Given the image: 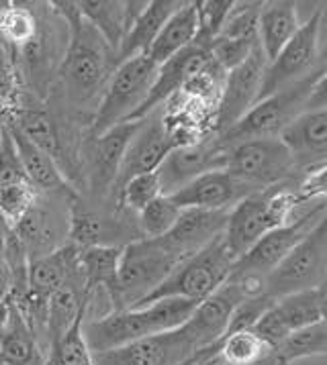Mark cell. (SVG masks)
<instances>
[{"label":"cell","instance_id":"7bdbcfd3","mask_svg":"<svg viewBox=\"0 0 327 365\" xmlns=\"http://www.w3.org/2000/svg\"><path fill=\"white\" fill-rule=\"evenodd\" d=\"M274 302H276V300L266 292L252 296V298H246V300L233 310L231 321H229V327H227V335H229V333H238V331H252L253 324L262 319V314H264Z\"/></svg>","mask_w":327,"mask_h":365},{"label":"cell","instance_id":"e575fe53","mask_svg":"<svg viewBox=\"0 0 327 365\" xmlns=\"http://www.w3.org/2000/svg\"><path fill=\"white\" fill-rule=\"evenodd\" d=\"M25 92L15 56L0 43V120L4 125L15 123L23 108Z\"/></svg>","mask_w":327,"mask_h":365},{"label":"cell","instance_id":"c3c4849f","mask_svg":"<svg viewBox=\"0 0 327 365\" xmlns=\"http://www.w3.org/2000/svg\"><path fill=\"white\" fill-rule=\"evenodd\" d=\"M319 310H321V321L327 322V286H319Z\"/></svg>","mask_w":327,"mask_h":365},{"label":"cell","instance_id":"484cf974","mask_svg":"<svg viewBox=\"0 0 327 365\" xmlns=\"http://www.w3.org/2000/svg\"><path fill=\"white\" fill-rule=\"evenodd\" d=\"M182 0H151L148 2L146 11L135 19L127 37L123 39L119 51H117V66L125 59L135 56H146L151 43L160 35V31L166 25V21L174 15L182 6Z\"/></svg>","mask_w":327,"mask_h":365},{"label":"cell","instance_id":"60d3db41","mask_svg":"<svg viewBox=\"0 0 327 365\" xmlns=\"http://www.w3.org/2000/svg\"><path fill=\"white\" fill-rule=\"evenodd\" d=\"M178 206L172 202L170 196H158L137 215V229L141 239H160L172 231L180 217Z\"/></svg>","mask_w":327,"mask_h":365},{"label":"cell","instance_id":"d4e9b609","mask_svg":"<svg viewBox=\"0 0 327 365\" xmlns=\"http://www.w3.org/2000/svg\"><path fill=\"white\" fill-rule=\"evenodd\" d=\"M89 298L90 296L84 288V279L80 276V269L61 286L58 292L49 296L47 321H45V349L49 351V347L74 324L76 319L86 312Z\"/></svg>","mask_w":327,"mask_h":365},{"label":"cell","instance_id":"44dd1931","mask_svg":"<svg viewBox=\"0 0 327 365\" xmlns=\"http://www.w3.org/2000/svg\"><path fill=\"white\" fill-rule=\"evenodd\" d=\"M256 188L238 180L225 170H215L198 175L191 184L178 192L170 194L172 202L184 208H201V210H231L243 198L256 194Z\"/></svg>","mask_w":327,"mask_h":365},{"label":"cell","instance_id":"7dc6e473","mask_svg":"<svg viewBox=\"0 0 327 365\" xmlns=\"http://www.w3.org/2000/svg\"><path fill=\"white\" fill-rule=\"evenodd\" d=\"M9 319H11V302L9 300H2L0 302V333L9 324Z\"/></svg>","mask_w":327,"mask_h":365},{"label":"cell","instance_id":"d590c367","mask_svg":"<svg viewBox=\"0 0 327 365\" xmlns=\"http://www.w3.org/2000/svg\"><path fill=\"white\" fill-rule=\"evenodd\" d=\"M270 347L253 331L225 335L217 345V357L223 365H258L270 355Z\"/></svg>","mask_w":327,"mask_h":365},{"label":"cell","instance_id":"7402d4cb","mask_svg":"<svg viewBox=\"0 0 327 365\" xmlns=\"http://www.w3.org/2000/svg\"><path fill=\"white\" fill-rule=\"evenodd\" d=\"M281 139L288 147L297 172L307 175L327 165V108L303 113L281 133Z\"/></svg>","mask_w":327,"mask_h":365},{"label":"cell","instance_id":"f35d334b","mask_svg":"<svg viewBox=\"0 0 327 365\" xmlns=\"http://www.w3.org/2000/svg\"><path fill=\"white\" fill-rule=\"evenodd\" d=\"M158 196H162V186L158 172L135 175L127 180L119 190L115 192L113 202L117 210H127L131 215H139L149 202H154Z\"/></svg>","mask_w":327,"mask_h":365},{"label":"cell","instance_id":"7a4b0ae2","mask_svg":"<svg viewBox=\"0 0 327 365\" xmlns=\"http://www.w3.org/2000/svg\"><path fill=\"white\" fill-rule=\"evenodd\" d=\"M198 302L188 298H162L144 307L113 310L96 319H84L82 331L92 353L117 349L134 341L176 331L193 317Z\"/></svg>","mask_w":327,"mask_h":365},{"label":"cell","instance_id":"5b68a950","mask_svg":"<svg viewBox=\"0 0 327 365\" xmlns=\"http://www.w3.org/2000/svg\"><path fill=\"white\" fill-rule=\"evenodd\" d=\"M321 70L309 73L307 78L293 82L283 90H278L266 98H262L260 103L253 104L231 129L217 135L219 143L223 147H231L236 143H241V141L281 137V133L295 118L305 113V104L309 101L313 84H315Z\"/></svg>","mask_w":327,"mask_h":365},{"label":"cell","instance_id":"e0dca14e","mask_svg":"<svg viewBox=\"0 0 327 365\" xmlns=\"http://www.w3.org/2000/svg\"><path fill=\"white\" fill-rule=\"evenodd\" d=\"M227 160V149H225L217 135H208L205 139L191 143V145H180L168 153V158L158 168V178L162 186L164 196H170L186 184H191L198 175L225 170Z\"/></svg>","mask_w":327,"mask_h":365},{"label":"cell","instance_id":"30bf717a","mask_svg":"<svg viewBox=\"0 0 327 365\" xmlns=\"http://www.w3.org/2000/svg\"><path fill=\"white\" fill-rule=\"evenodd\" d=\"M326 212L327 200H321L297 220H291L288 225L264 235L248 253H243L233 263L231 276H256L266 279L288 257V253L311 233L313 227L323 219Z\"/></svg>","mask_w":327,"mask_h":365},{"label":"cell","instance_id":"1f68e13d","mask_svg":"<svg viewBox=\"0 0 327 365\" xmlns=\"http://www.w3.org/2000/svg\"><path fill=\"white\" fill-rule=\"evenodd\" d=\"M123 247L78 249V269L89 296L96 290L111 294L117 286Z\"/></svg>","mask_w":327,"mask_h":365},{"label":"cell","instance_id":"681fc988","mask_svg":"<svg viewBox=\"0 0 327 365\" xmlns=\"http://www.w3.org/2000/svg\"><path fill=\"white\" fill-rule=\"evenodd\" d=\"M4 135H6V127H4V123L0 120V143H2V139H4Z\"/></svg>","mask_w":327,"mask_h":365},{"label":"cell","instance_id":"f546056e","mask_svg":"<svg viewBox=\"0 0 327 365\" xmlns=\"http://www.w3.org/2000/svg\"><path fill=\"white\" fill-rule=\"evenodd\" d=\"M76 9L80 16L94 27L103 41L117 56L121 43L129 31L127 21V2L119 0H78Z\"/></svg>","mask_w":327,"mask_h":365},{"label":"cell","instance_id":"5bb4252c","mask_svg":"<svg viewBox=\"0 0 327 365\" xmlns=\"http://www.w3.org/2000/svg\"><path fill=\"white\" fill-rule=\"evenodd\" d=\"M196 343L182 324L176 331L146 336L117 349L92 353L94 365H184L198 353Z\"/></svg>","mask_w":327,"mask_h":365},{"label":"cell","instance_id":"ac0fdd59","mask_svg":"<svg viewBox=\"0 0 327 365\" xmlns=\"http://www.w3.org/2000/svg\"><path fill=\"white\" fill-rule=\"evenodd\" d=\"M176 147L178 145H176L174 137L168 133L166 125H164L162 108H156L151 115L141 118V127L134 137V141L127 147V153L121 163L119 178L111 192V200H113L115 192L119 190L127 180H131L135 175L158 172V168L168 158V153Z\"/></svg>","mask_w":327,"mask_h":365},{"label":"cell","instance_id":"d6986e66","mask_svg":"<svg viewBox=\"0 0 327 365\" xmlns=\"http://www.w3.org/2000/svg\"><path fill=\"white\" fill-rule=\"evenodd\" d=\"M250 298L236 279H227L219 290L211 294L194 308L193 317L184 324L198 349L217 345L225 335L233 310Z\"/></svg>","mask_w":327,"mask_h":365},{"label":"cell","instance_id":"2e32d148","mask_svg":"<svg viewBox=\"0 0 327 365\" xmlns=\"http://www.w3.org/2000/svg\"><path fill=\"white\" fill-rule=\"evenodd\" d=\"M266 68L268 59L258 45L250 53V58L227 72L215 113V135L231 129L260 101Z\"/></svg>","mask_w":327,"mask_h":365},{"label":"cell","instance_id":"f6af8a7d","mask_svg":"<svg viewBox=\"0 0 327 365\" xmlns=\"http://www.w3.org/2000/svg\"><path fill=\"white\" fill-rule=\"evenodd\" d=\"M323 108H327V66L321 70L313 84L309 101L305 104V113L307 110H323Z\"/></svg>","mask_w":327,"mask_h":365},{"label":"cell","instance_id":"9a60e30c","mask_svg":"<svg viewBox=\"0 0 327 365\" xmlns=\"http://www.w3.org/2000/svg\"><path fill=\"white\" fill-rule=\"evenodd\" d=\"M141 127V120H125L103 135L86 139V175L92 198L111 200V192L119 178L127 147Z\"/></svg>","mask_w":327,"mask_h":365},{"label":"cell","instance_id":"4dcf8cb0","mask_svg":"<svg viewBox=\"0 0 327 365\" xmlns=\"http://www.w3.org/2000/svg\"><path fill=\"white\" fill-rule=\"evenodd\" d=\"M45 351L27 321L11 304V319L0 333V365H44Z\"/></svg>","mask_w":327,"mask_h":365},{"label":"cell","instance_id":"52a82bcc","mask_svg":"<svg viewBox=\"0 0 327 365\" xmlns=\"http://www.w3.org/2000/svg\"><path fill=\"white\" fill-rule=\"evenodd\" d=\"M233 263L236 257L229 253L221 235L213 243H208L207 247L194 253L193 257L178 263L176 269L139 307L162 298H188L194 302H203L229 279Z\"/></svg>","mask_w":327,"mask_h":365},{"label":"cell","instance_id":"83f0119b","mask_svg":"<svg viewBox=\"0 0 327 365\" xmlns=\"http://www.w3.org/2000/svg\"><path fill=\"white\" fill-rule=\"evenodd\" d=\"M298 21L297 4L293 2H264L258 19V43L264 51L268 63L276 58L295 35Z\"/></svg>","mask_w":327,"mask_h":365},{"label":"cell","instance_id":"836d02e7","mask_svg":"<svg viewBox=\"0 0 327 365\" xmlns=\"http://www.w3.org/2000/svg\"><path fill=\"white\" fill-rule=\"evenodd\" d=\"M327 355V322L319 321L305 327L270 351L264 365H291L298 359Z\"/></svg>","mask_w":327,"mask_h":365},{"label":"cell","instance_id":"277c9868","mask_svg":"<svg viewBox=\"0 0 327 365\" xmlns=\"http://www.w3.org/2000/svg\"><path fill=\"white\" fill-rule=\"evenodd\" d=\"M178 265L158 239H137L121 253L117 286L109 294L111 310L139 307Z\"/></svg>","mask_w":327,"mask_h":365},{"label":"cell","instance_id":"ffe728a7","mask_svg":"<svg viewBox=\"0 0 327 365\" xmlns=\"http://www.w3.org/2000/svg\"><path fill=\"white\" fill-rule=\"evenodd\" d=\"M229 219V210H201V208H184L180 212L176 225L170 233L160 237L162 247L174 255L178 263L193 257L208 243L225 233Z\"/></svg>","mask_w":327,"mask_h":365},{"label":"cell","instance_id":"b9f144b4","mask_svg":"<svg viewBox=\"0 0 327 365\" xmlns=\"http://www.w3.org/2000/svg\"><path fill=\"white\" fill-rule=\"evenodd\" d=\"M39 192L31 186L29 182H19L0 188V219L13 229L19 220L31 210V206L37 202Z\"/></svg>","mask_w":327,"mask_h":365},{"label":"cell","instance_id":"8fae6325","mask_svg":"<svg viewBox=\"0 0 327 365\" xmlns=\"http://www.w3.org/2000/svg\"><path fill=\"white\" fill-rule=\"evenodd\" d=\"M131 212L113 210V215L101 212L99 208H90L76 194L70 202L68 217V243L78 249L86 247H125L141 239L135 220H127Z\"/></svg>","mask_w":327,"mask_h":365},{"label":"cell","instance_id":"ba28073f","mask_svg":"<svg viewBox=\"0 0 327 365\" xmlns=\"http://www.w3.org/2000/svg\"><path fill=\"white\" fill-rule=\"evenodd\" d=\"M227 149L225 172L256 190L281 186L297 172L295 160L281 137L241 141Z\"/></svg>","mask_w":327,"mask_h":365},{"label":"cell","instance_id":"9c48e42d","mask_svg":"<svg viewBox=\"0 0 327 365\" xmlns=\"http://www.w3.org/2000/svg\"><path fill=\"white\" fill-rule=\"evenodd\" d=\"M327 276V212L313 231L266 278V294L274 300L286 294L323 286Z\"/></svg>","mask_w":327,"mask_h":365},{"label":"cell","instance_id":"4fadbf2b","mask_svg":"<svg viewBox=\"0 0 327 365\" xmlns=\"http://www.w3.org/2000/svg\"><path fill=\"white\" fill-rule=\"evenodd\" d=\"M321 23V13H313L305 23H301L297 35L284 45L283 51L268 63L260 101L315 72L313 66L319 58Z\"/></svg>","mask_w":327,"mask_h":365},{"label":"cell","instance_id":"7c38bea8","mask_svg":"<svg viewBox=\"0 0 327 365\" xmlns=\"http://www.w3.org/2000/svg\"><path fill=\"white\" fill-rule=\"evenodd\" d=\"M74 196L39 194L37 202L31 206L29 212L11 229L16 241L21 243V247L25 249L29 262L44 257L68 243L70 205L61 210L58 202L66 198H74Z\"/></svg>","mask_w":327,"mask_h":365},{"label":"cell","instance_id":"ee69618b","mask_svg":"<svg viewBox=\"0 0 327 365\" xmlns=\"http://www.w3.org/2000/svg\"><path fill=\"white\" fill-rule=\"evenodd\" d=\"M19 182H29V180L23 172L15 141H13L11 133L6 129V135H4V139L0 143V188L11 186V184H19Z\"/></svg>","mask_w":327,"mask_h":365},{"label":"cell","instance_id":"cb8c5ba5","mask_svg":"<svg viewBox=\"0 0 327 365\" xmlns=\"http://www.w3.org/2000/svg\"><path fill=\"white\" fill-rule=\"evenodd\" d=\"M6 127V125H4ZM13 141H15L16 153L23 165V172L27 175L29 184L39 194H58V196H74L76 190L70 186L68 178L64 175L56 160L45 153L41 147L31 143L29 139L15 127H6Z\"/></svg>","mask_w":327,"mask_h":365},{"label":"cell","instance_id":"8d00e7d4","mask_svg":"<svg viewBox=\"0 0 327 365\" xmlns=\"http://www.w3.org/2000/svg\"><path fill=\"white\" fill-rule=\"evenodd\" d=\"M274 308L283 317L284 324L291 331V335L301 331V329H305V327H311L315 322L321 321L317 288L286 294V296L278 298L274 302Z\"/></svg>","mask_w":327,"mask_h":365},{"label":"cell","instance_id":"f1b7e54d","mask_svg":"<svg viewBox=\"0 0 327 365\" xmlns=\"http://www.w3.org/2000/svg\"><path fill=\"white\" fill-rule=\"evenodd\" d=\"M196 6L193 2H184L174 15L166 21V25L151 43L146 53L156 66H162L168 59L178 56L186 47H191L196 39Z\"/></svg>","mask_w":327,"mask_h":365},{"label":"cell","instance_id":"bcb514c9","mask_svg":"<svg viewBox=\"0 0 327 365\" xmlns=\"http://www.w3.org/2000/svg\"><path fill=\"white\" fill-rule=\"evenodd\" d=\"M13 284H15L13 269H11L9 262L0 255V302L9 300V296L13 292Z\"/></svg>","mask_w":327,"mask_h":365},{"label":"cell","instance_id":"603a6c76","mask_svg":"<svg viewBox=\"0 0 327 365\" xmlns=\"http://www.w3.org/2000/svg\"><path fill=\"white\" fill-rule=\"evenodd\" d=\"M211 61L208 49H203L198 45H191L184 51H180L178 56L168 59L166 63L158 66L156 80L151 84L146 103L139 106V110L135 113L131 120H141L148 115H151L156 108H160L168 103L174 94H178L182 86L193 78L198 70H203Z\"/></svg>","mask_w":327,"mask_h":365},{"label":"cell","instance_id":"ab89813d","mask_svg":"<svg viewBox=\"0 0 327 365\" xmlns=\"http://www.w3.org/2000/svg\"><path fill=\"white\" fill-rule=\"evenodd\" d=\"M233 0H194L196 6V39L193 45L208 49L219 37L225 21L233 9Z\"/></svg>","mask_w":327,"mask_h":365},{"label":"cell","instance_id":"4316f807","mask_svg":"<svg viewBox=\"0 0 327 365\" xmlns=\"http://www.w3.org/2000/svg\"><path fill=\"white\" fill-rule=\"evenodd\" d=\"M6 127H15L16 131L23 133L31 143H35L37 147H41L45 153H49L66 175V161H68L66 145L61 139L58 120L51 117V113L45 106L41 104L31 106L23 101V108H21L19 117L15 118L13 125H6Z\"/></svg>","mask_w":327,"mask_h":365},{"label":"cell","instance_id":"3957f363","mask_svg":"<svg viewBox=\"0 0 327 365\" xmlns=\"http://www.w3.org/2000/svg\"><path fill=\"white\" fill-rule=\"evenodd\" d=\"M298 205L301 202L295 190L281 184L256 192L233 206L229 210L223 239L236 262L243 253H248L264 235L288 225Z\"/></svg>","mask_w":327,"mask_h":365},{"label":"cell","instance_id":"74e56055","mask_svg":"<svg viewBox=\"0 0 327 365\" xmlns=\"http://www.w3.org/2000/svg\"><path fill=\"white\" fill-rule=\"evenodd\" d=\"M84 314L78 317L74 324L49 347L44 365H94L92 351L82 331Z\"/></svg>","mask_w":327,"mask_h":365},{"label":"cell","instance_id":"6da1fadb","mask_svg":"<svg viewBox=\"0 0 327 365\" xmlns=\"http://www.w3.org/2000/svg\"><path fill=\"white\" fill-rule=\"evenodd\" d=\"M51 6L70 27L68 47L58 70L64 96L72 108L84 113L90 101L103 94L109 76L117 68V56L80 16L76 2H51Z\"/></svg>","mask_w":327,"mask_h":365},{"label":"cell","instance_id":"d6a6232c","mask_svg":"<svg viewBox=\"0 0 327 365\" xmlns=\"http://www.w3.org/2000/svg\"><path fill=\"white\" fill-rule=\"evenodd\" d=\"M41 27V16L27 4L0 2V43L13 56L29 47Z\"/></svg>","mask_w":327,"mask_h":365},{"label":"cell","instance_id":"8992f818","mask_svg":"<svg viewBox=\"0 0 327 365\" xmlns=\"http://www.w3.org/2000/svg\"><path fill=\"white\" fill-rule=\"evenodd\" d=\"M158 66L148 56H135L121 61L106 80L101 101L90 123V135L96 137L113 129L115 125L131 120L139 106L146 103Z\"/></svg>","mask_w":327,"mask_h":365}]
</instances>
